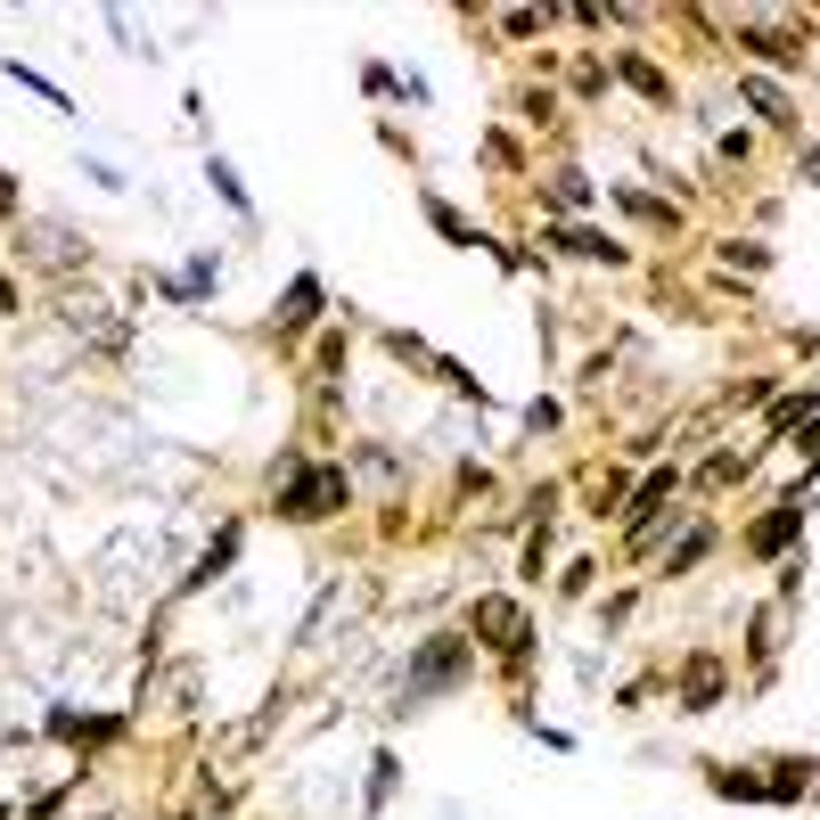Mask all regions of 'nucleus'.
<instances>
[{
    "label": "nucleus",
    "instance_id": "f03ea898",
    "mask_svg": "<svg viewBox=\"0 0 820 820\" xmlns=\"http://www.w3.org/2000/svg\"><path fill=\"white\" fill-rule=\"evenodd\" d=\"M336 500H345V476L321 468V476H304V485L280 500V509H287V517H321V509H336Z\"/></svg>",
    "mask_w": 820,
    "mask_h": 820
},
{
    "label": "nucleus",
    "instance_id": "39448f33",
    "mask_svg": "<svg viewBox=\"0 0 820 820\" xmlns=\"http://www.w3.org/2000/svg\"><path fill=\"white\" fill-rule=\"evenodd\" d=\"M713 698H722V665L698 657V665H689V706H713Z\"/></svg>",
    "mask_w": 820,
    "mask_h": 820
},
{
    "label": "nucleus",
    "instance_id": "20e7f679",
    "mask_svg": "<svg viewBox=\"0 0 820 820\" xmlns=\"http://www.w3.org/2000/svg\"><path fill=\"white\" fill-rule=\"evenodd\" d=\"M665 493H681V485H672V468H665V476H648V485H640V500H632V534H648V517L665 509Z\"/></svg>",
    "mask_w": 820,
    "mask_h": 820
},
{
    "label": "nucleus",
    "instance_id": "423d86ee",
    "mask_svg": "<svg viewBox=\"0 0 820 820\" xmlns=\"http://www.w3.org/2000/svg\"><path fill=\"white\" fill-rule=\"evenodd\" d=\"M788 534H796V509L763 517V525H755V550H788Z\"/></svg>",
    "mask_w": 820,
    "mask_h": 820
},
{
    "label": "nucleus",
    "instance_id": "f257e3e1",
    "mask_svg": "<svg viewBox=\"0 0 820 820\" xmlns=\"http://www.w3.org/2000/svg\"><path fill=\"white\" fill-rule=\"evenodd\" d=\"M459 657H468V640H435L427 657L411 665V698H427L435 681H452V672H459Z\"/></svg>",
    "mask_w": 820,
    "mask_h": 820
},
{
    "label": "nucleus",
    "instance_id": "6e6552de",
    "mask_svg": "<svg viewBox=\"0 0 820 820\" xmlns=\"http://www.w3.org/2000/svg\"><path fill=\"white\" fill-rule=\"evenodd\" d=\"M747 41H755V50H763V58H796V41H788L780 26H747Z\"/></svg>",
    "mask_w": 820,
    "mask_h": 820
},
{
    "label": "nucleus",
    "instance_id": "1a4fd4ad",
    "mask_svg": "<svg viewBox=\"0 0 820 820\" xmlns=\"http://www.w3.org/2000/svg\"><path fill=\"white\" fill-rule=\"evenodd\" d=\"M812 173H820V156H812Z\"/></svg>",
    "mask_w": 820,
    "mask_h": 820
},
{
    "label": "nucleus",
    "instance_id": "0eeeda50",
    "mask_svg": "<svg viewBox=\"0 0 820 820\" xmlns=\"http://www.w3.org/2000/svg\"><path fill=\"white\" fill-rule=\"evenodd\" d=\"M739 99H755V115H771V123H788V99L780 91H771V82H747V91Z\"/></svg>",
    "mask_w": 820,
    "mask_h": 820
},
{
    "label": "nucleus",
    "instance_id": "7ed1b4c3",
    "mask_svg": "<svg viewBox=\"0 0 820 820\" xmlns=\"http://www.w3.org/2000/svg\"><path fill=\"white\" fill-rule=\"evenodd\" d=\"M312 312H321V280H312V271H304V280L287 287V304H280V328H296V321H312Z\"/></svg>",
    "mask_w": 820,
    "mask_h": 820
}]
</instances>
